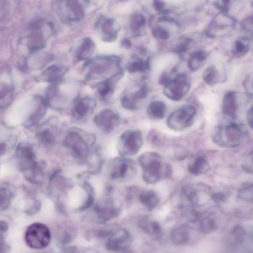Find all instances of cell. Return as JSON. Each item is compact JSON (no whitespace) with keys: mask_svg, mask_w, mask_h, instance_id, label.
Listing matches in <instances>:
<instances>
[{"mask_svg":"<svg viewBox=\"0 0 253 253\" xmlns=\"http://www.w3.org/2000/svg\"><path fill=\"white\" fill-rule=\"evenodd\" d=\"M137 161L142 169V178L148 184L156 183L172 173L171 166L158 153L145 152L138 157Z\"/></svg>","mask_w":253,"mask_h":253,"instance_id":"6da1fadb","label":"cell"},{"mask_svg":"<svg viewBox=\"0 0 253 253\" xmlns=\"http://www.w3.org/2000/svg\"><path fill=\"white\" fill-rule=\"evenodd\" d=\"M85 67L87 68L86 79L92 81L99 79H119L123 73L121 59L116 55L97 56L86 61Z\"/></svg>","mask_w":253,"mask_h":253,"instance_id":"7a4b0ae2","label":"cell"},{"mask_svg":"<svg viewBox=\"0 0 253 253\" xmlns=\"http://www.w3.org/2000/svg\"><path fill=\"white\" fill-rule=\"evenodd\" d=\"M94 140L93 136L89 134L73 128L67 133L64 144L72 157L81 162H85L90 157V147Z\"/></svg>","mask_w":253,"mask_h":253,"instance_id":"3957f363","label":"cell"},{"mask_svg":"<svg viewBox=\"0 0 253 253\" xmlns=\"http://www.w3.org/2000/svg\"><path fill=\"white\" fill-rule=\"evenodd\" d=\"M246 131L236 123L217 126L212 132L213 141L220 147L233 148L239 146L244 141Z\"/></svg>","mask_w":253,"mask_h":253,"instance_id":"277c9868","label":"cell"},{"mask_svg":"<svg viewBox=\"0 0 253 253\" xmlns=\"http://www.w3.org/2000/svg\"><path fill=\"white\" fill-rule=\"evenodd\" d=\"M196 114V110L193 106H181L169 115L167 120V126L174 131L183 130L193 124Z\"/></svg>","mask_w":253,"mask_h":253,"instance_id":"5b68a950","label":"cell"},{"mask_svg":"<svg viewBox=\"0 0 253 253\" xmlns=\"http://www.w3.org/2000/svg\"><path fill=\"white\" fill-rule=\"evenodd\" d=\"M143 144L141 132L138 129H127L120 136L117 150L120 156H132L137 154Z\"/></svg>","mask_w":253,"mask_h":253,"instance_id":"8992f818","label":"cell"},{"mask_svg":"<svg viewBox=\"0 0 253 253\" xmlns=\"http://www.w3.org/2000/svg\"><path fill=\"white\" fill-rule=\"evenodd\" d=\"M163 86L165 95L170 100L177 101L183 98L189 91L191 79L185 74H178L171 76Z\"/></svg>","mask_w":253,"mask_h":253,"instance_id":"52a82bcc","label":"cell"},{"mask_svg":"<svg viewBox=\"0 0 253 253\" xmlns=\"http://www.w3.org/2000/svg\"><path fill=\"white\" fill-rule=\"evenodd\" d=\"M25 239L27 245L34 249L46 248L50 243L51 234L48 227L41 223H34L26 230Z\"/></svg>","mask_w":253,"mask_h":253,"instance_id":"ba28073f","label":"cell"},{"mask_svg":"<svg viewBox=\"0 0 253 253\" xmlns=\"http://www.w3.org/2000/svg\"><path fill=\"white\" fill-rule=\"evenodd\" d=\"M119 202L110 196L98 201L94 207L96 218L100 223H104L118 217L121 212Z\"/></svg>","mask_w":253,"mask_h":253,"instance_id":"9c48e42d","label":"cell"},{"mask_svg":"<svg viewBox=\"0 0 253 253\" xmlns=\"http://www.w3.org/2000/svg\"><path fill=\"white\" fill-rule=\"evenodd\" d=\"M109 172L112 179L125 180L135 173V165L131 160L120 156L111 162Z\"/></svg>","mask_w":253,"mask_h":253,"instance_id":"30bf717a","label":"cell"},{"mask_svg":"<svg viewBox=\"0 0 253 253\" xmlns=\"http://www.w3.org/2000/svg\"><path fill=\"white\" fill-rule=\"evenodd\" d=\"M132 243V235L127 230L115 228L107 237L105 247L109 251L123 252L128 249Z\"/></svg>","mask_w":253,"mask_h":253,"instance_id":"8fae6325","label":"cell"},{"mask_svg":"<svg viewBox=\"0 0 253 253\" xmlns=\"http://www.w3.org/2000/svg\"><path fill=\"white\" fill-rule=\"evenodd\" d=\"M93 122L100 129L109 132L119 125L120 116L115 110L110 108H104L95 115Z\"/></svg>","mask_w":253,"mask_h":253,"instance_id":"7c38bea8","label":"cell"},{"mask_svg":"<svg viewBox=\"0 0 253 253\" xmlns=\"http://www.w3.org/2000/svg\"><path fill=\"white\" fill-rule=\"evenodd\" d=\"M83 0H60L59 8L69 21H79L84 16Z\"/></svg>","mask_w":253,"mask_h":253,"instance_id":"4fadbf2b","label":"cell"},{"mask_svg":"<svg viewBox=\"0 0 253 253\" xmlns=\"http://www.w3.org/2000/svg\"><path fill=\"white\" fill-rule=\"evenodd\" d=\"M16 156L19 169L23 172L37 162L33 147L27 142H21L18 145L16 149Z\"/></svg>","mask_w":253,"mask_h":253,"instance_id":"5bb4252c","label":"cell"},{"mask_svg":"<svg viewBox=\"0 0 253 253\" xmlns=\"http://www.w3.org/2000/svg\"><path fill=\"white\" fill-rule=\"evenodd\" d=\"M148 89L146 84H142L136 90L126 93L122 97V107L127 110L137 109L148 95Z\"/></svg>","mask_w":253,"mask_h":253,"instance_id":"9a60e30c","label":"cell"},{"mask_svg":"<svg viewBox=\"0 0 253 253\" xmlns=\"http://www.w3.org/2000/svg\"><path fill=\"white\" fill-rule=\"evenodd\" d=\"M96 104V100L89 96L76 97L73 102L72 114L73 118L80 120L91 113Z\"/></svg>","mask_w":253,"mask_h":253,"instance_id":"2e32d148","label":"cell"},{"mask_svg":"<svg viewBox=\"0 0 253 253\" xmlns=\"http://www.w3.org/2000/svg\"><path fill=\"white\" fill-rule=\"evenodd\" d=\"M189 185L184 187L181 190L182 195L189 204L193 207L200 206L201 204V194L202 192L210 191V187L203 186Z\"/></svg>","mask_w":253,"mask_h":253,"instance_id":"e0dca14e","label":"cell"},{"mask_svg":"<svg viewBox=\"0 0 253 253\" xmlns=\"http://www.w3.org/2000/svg\"><path fill=\"white\" fill-rule=\"evenodd\" d=\"M238 108V95L235 91L227 92L222 102V113L226 117L234 119L236 116Z\"/></svg>","mask_w":253,"mask_h":253,"instance_id":"ac0fdd59","label":"cell"},{"mask_svg":"<svg viewBox=\"0 0 253 253\" xmlns=\"http://www.w3.org/2000/svg\"><path fill=\"white\" fill-rule=\"evenodd\" d=\"M45 165L43 162H36L30 168L24 171L25 178L34 184H40L44 177Z\"/></svg>","mask_w":253,"mask_h":253,"instance_id":"d6986e66","label":"cell"},{"mask_svg":"<svg viewBox=\"0 0 253 253\" xmlns=\"http://www.w3.org/2000/svg\"><path fill=\"white\" fill-rule=\"evenodd\" d=\"M95 43L88 37L84 38L76 51V57L81 61L90 59L95 50Z\"/></svg>","mask_w":253,"mask_h":253,"instance_id":"ffe728a7","label":"cell"},{"mask_svg":"<svg viewBox=\"0 0 253 253\" xmlns=\"http://www.w3.org/2000/svg\"><path fill=\"white\" fill-rule=\"evenodd\" d=\"M68 68L61 64H53L48 67L43 72L42 77L47 82L57 83L61 81Z\"/></svg>","mask_w":253,"mask_h":253,"instance_id":"44dd1931","label":"cell"},{"mask_svg":"<svg viewBox=\"0 0 253 253\" xmlns=\"http://www.w3.org/2000/svg\"><path fill=\"white\" fill-rule=\"evenodd\" d=\"M139 198L141 204L148 211L154 210L160 202V198L158 194L153 190L142 191Z\"/></svg>","mask_w":253,"mask_h":253,"instance_id":"7402d4cb","label":"cell"},{"mask_svg":"<svg viewBox=\"0 0 253 253\" xmlns=\"http://www.w3.org/2000/svg\"><path fill=\"white\" fill-rule=\"evenodd\" d=\"M14 194V187L8 183L0 185V213L6 211Z\"/></svg>","mask_w":253,"mask_h":253,"instance_id":"603a6c76","label":"cell"},{"mask_svg":"<svg viewBox=\"0 0 253 253\" xmlns=\"http://www.w3.org/2000/svg\"><path fill=\"white\" fill-rule=\"evenodd\" d=\"M147 113L150 118L155 120L163 119L166 115L167 106L166 104L160 100L151 102L148 105Z\"/></svg>","mask_w":253,"mask_h":253,"instance_id":"cb8c5ba5","label":"cell"},{"mask_svg":"<svg viewBox=\"0 0 253 253\" xmlns=\"http://www.w3.org/2000/svg\"><path fill=\"white\" fill-rule=\"evenodd\" d=\"M100 24L103 33L102 39L103 41L110 42L117 39V31L115 28V21L113 19H105L101 21Z\"/></svg>","mask_w":253,"mask_h":253,"instance_id":"d4e9b609","label":"cell"},{"mask_svg":"<svg viewBox=\"0 0 253 253\" xmlns=\"http://www.w3.org/2000/svg\"><path fill=\"white\" fill-rule=\"evenodd\" d=\"M126 69L130 73L145 72L150 69V60L148 58L133 57L127 63Z\"/></svg>","mask_w":253,"mask_h":253,"instance_id":"484cf974","label":"cell"},{"mask_svg":"<svg viewBox=\"0 0 253 253\" xmlns=\"http://www.w3.org/2000/svg\"><path fill=\"white\" fill-rule=\"evenodd\" d=\"M207 57V53L203 50H199L192 52L190 55L187 61L188 69L192 72L199 70L204 64Z\"/></svg>","mask_w":253,"mask_h":253,"instance_id":"4316f807","label":"cell"},{"mask_svg":"<svg viewBox=\"0 0 253 253\" xmlns=\"http://www.w3.org/2000/svg\"><path fill=\"white\" fill-rule=\"evenodd\" d=\"M210 169V166L207 160L202 156L196 158L194 161L188 167L189 172L196 176L207 173Z\"/></svg>","mask_w":253,"mask_h":253,"instance_id":"83f0119b","label":"cell"},{"mask_svg":"<svg viewBox=\"0 0 253 253\" xmlns=\"http://www.w3.org/2000/svg\"><path fill=\"white\" fill-rule=\"evenodd\" d=\"M137 224L140 229L149 235L158 237L161 233V226L156 221L142 218L138 220Z\"/></svg>","mask_w":253,"mask_h":253,"instance_id":"f1b7e54d","label":"cell"},{"mask_svg":"<svg viewBox=\"0 0 253 253\" xmlns=\"http://www.w3.org/2000/svg\"><path fill=\"white\" fill-rule=\"evenodd\" d=\"M172 242L177 245H183L189 241V229L186 225H180L174 228L170 234Z\"/></svg>","mask_w":253,"mask_h":253,"instance_id":"f546056e","label":"cell"},{"mask_svg":"<svg viewBox=\"0 0 253 253\" xmlns=\"http://www.w3.org/2000/svg\"><path fill=\"white\" fill-rule=\"evenodd\" d=\"M219 71L215 65H211L204 71L202 78L204 82L211 86L221 82V77Z\"/></svg>","mask_w":253,"mask_h":253,"instance_id":"4dcf8cb0","label":"cell"},{"mask_svg":"<svg viewBox=\"0 0 253 253\" xmlns=\"http://www.w3.org/2000/svg\"><path fill=\"white\" fill-rule=\"evenodd\" d=\"M57 129L52 125H46L38 133L40 140L44 144H52L56 138Z\"/></svg>","mask_w":253,"mask_h":253,"instance_id":"1f68e13d","label":"cell"},{"mask_svg":"<svg viewBox=\"0 0 253 253\" xmlns=\"http://www.w3.org/2000/svg\"><path fill=\"white\" fill-rule=\"evenodd\" d=\"M218 228L215 218L211 215L204 217L200 223V229L201 232L209 234L215 231Z\"/></svg>","mask_w":253,"mask_h":253,"instance_id":"d6a6232c","label":"cell"},{"mask_svg":"<svg viewBox=\"0 0 253 253\" xmlns=\"http://www.w3.org/2000/svg\"><path fill=\"white\" fill-rule=\"evenodd\" d=\"M116 79H106L102 81L98 86L97 92L99 96L102 98L109 97L113 93L114 89V81Z\"/></svg>","mask_w":253,"mask_h":253,"instance_id":"836d02e7","label":"cell"},{"mask_svg":"<svg viewBox=\"0 0 253 253\" xmlns=\"http://www.w3.org/2000/svg\"><path fill=\"white\" fill-rule=\"evenodd\" d=\"M13 88L10 84H3L0 86V109L6 106L12 97Z\"/></svg>","mask_w":253,"mask_h":253,"instance_id":"e575fe53","label":"cell"},{"mask_svg":"<svg viewBox=\"0 0 253 253\" xmlns=\"http://www.w3.org/2000/svg\"><path fill=\"white\" fill-rule=\"evenodd\" d=\"M232 243L235 245H242L245 239L246 232L240 225L235 226L230 232Z\"/></svg>","mask_w":253,"mask_h":253,"instance_id":"d590c367","label":"cell"},{"mask_svg":"<svg viewBox=\"0 0 253 253\" xmlns=\"http://www.w3.org/2000/svg\"><path fill=\"white\" fill-rule=\"evenodd\" d=\"M83 187L86 192V196L83 204L78 209V210L80 211H84L89 208L92 206L94 201V191L91 185L88 182H85Z\"/></svg>","mask_w":253,"mask_h":253,"instance_id":"8d00e7d4","label":"cell"},{"mask_svg":"<svg viewBox=\"0 0 253 253\" xmlns=\"http://www.w3.org/2000/svg\"><path fill=\"white\" fill-rule=\"evenodd\" d=\"M250 50L249 44L244 40H237L233 47V54L236 57L245 55Z\"/></svg>","mask_w":253,"mask_h":253,"instance_id":"74e56055","label":"cell"},{"mask_svg":"<svg viewBox=\"0 0 253 253\" xmlns=\"http://www.w3.org/2000/svg\"><path fill=\"white\" fill-rule=\"evenodd\" d=\"M238 197L248 202H253V188L252 183H246L239 190Z\"/></svg>","mask_w":253,"mask_h":253,"instance_id":"f35d334b","label":"cell"},{"mask_svg":"<svg viewBox=\"0 0 253 253\" xmlns=\"http://www.w3.org/2000/svg\"><path fill=\"white\" fill-rule=\"evenodd\" d=\"M145 23L146 19L143 15L141 14L134 15L131 19L129 28L131 31L135 32L144 26Z\"/></svg>","mask_w":253,"mask_h":253,"instance_id":"ab89813d","label":"cell"},{"mask_svg":"<svg viewBox=\"0 0 253 253\" xmlns=\"http://www.w3.org/2000/svg\"><path fill=\"white\" fill-rule=\"evenodd\" d=\"M229 194L224 192H218L211 194V199L217 205L222 206L229 201Z\"/></svg>","mask_w":253,"mask_h":253,"instance_id":"60d3db41","label":"cell"},{"mask_svg":"<svg viewBox=\"0 0 253 253\" xmlns=\"http://www.w3.org/2000/svg\"><path fill=\"white\" fill-rule=\"evenodd\" d=\"M41 205L38 200L35 198L30 199L26 206L25 212L30 214H35L40 210Z\"/></svg>","mask_w":253,"mask_h":253,"instance_id":"b9f144b4","label":"cell"},{"mask_svg":"<svg viewBox=\"0 0 253 253\" xmlns=\"http://www.w3.org/2000/svg\"><path fill=\"white\" fill-rule=\"evenodd\" d=\"M191 41L192 40L189 39H182L180 43L176 45L174 48V52L178 54L179 55H182V54L185 53L188 49Z\"/></svg>","mask_w":253,"mask_h":253,"instance_id":"7bdbcfd3","label":"cell"},{"mask_svg":"<svg viewBox=\"0 0 253 253\" xmlns=\"http://www.w3.org/2000/svg\"><path fill=\"white\" fill-rule=\"evenodd\" d=\"M153 36L159 39L167 40L169 37V32L165 29L157 26L152 30Z\"/></svg>","mask_w":253,"mask_h":253,"instance_id":"ee69618b","label":"cell"},{"mask_svg":"<svg viewBox=\"0 0 253 253\" xmlns=\"http://www.w3.org/2000/svg\"><path fill=\"white\" fill-rule=\"evenodd\" d=\"M242 167L243 169L247 173H253V153L252 151L246 157L243 162Z\"/></svg>","mask_w":253,"mask_h":253,"instance_id":"f6af8a7d","label":"cell"},{"mask_svg":"<svg viewBox=\"0 0 253 253\" xmlns=\"http://www.w3.org/2000/svg\"><path fill=\"white\" fill-rule=\"evenodd\" d=\"M243 86L246 92L249 96L253 95V75L252 73L246 77L244 81Z\"/></svg>","mask_w":253,"mask_h":253,"instance_id":"bcb514c9","label":"cell"},{"mask_svg":"<svg viewBox=\"0 0 253 253\" xmlns=\"http://www.w3.org/2000/svg\"><path fill=\"white\" fill-rule=\"evenodd\" d=\"M242 27L245 30H247L248 31L250 30V29L252 31L253 28V17L252 16L249 17L248 18L245 19L242 22Z\"/></svg>","mask_w":253,"mask_h":253,"instance_id":"7dc6e473","label":"cell"},{"mask_svg":"<svg viewBox=\"0 0 253 253\" xmlns=\"http://www.w3.org/2000/svg\"><path fill=\"white\" fill-rule=\"evenodd\" d=\"M8 229L7 223L3 220H0V239H1L7 232Z\"/></svg>","mask_w":253,"mask_h":253,"instance_id":"c3c4849f","label":"cell"},{"mask_svg":"<svg viewBox=\"0 0 253 253\" xmlns=\"http://www.w3.org/2000/svg\"><path fill=\"white\" fill-rule=\"evenodd\" d=\"M246 118L248 124L252 129L253 126V107H251L247 112Z\"/></svg>","mask_w":253,"mask_h":253,"instance_id":"681fc988","label":"cell"},{"mask_svg":"<svg viewBox=\"0 0 253 253\" xmlns=\"http://www.w3.org/2000/svg\"><path fill=\"white\" fill-rule=\"evenodd\" d=\"M153 6L157 11L162 12L164 10L163 9L165 7V4L161 0H154Z\"/></svg>","mask_w":253,"mask_h":253,"instance_id":"f907efd6","label":"cell"},{"mask_svg":"<svg viewBox=\"0 0 253 253\" xmlns=\"http://www.w3.org/2000/svg\"><path fill=\"white\" fill-rule=\"evenodd\" d=\"M10 247L6 243L0 239V253H7L9 252Z\"/></svg>","mask_w":253,"mask_h":253,"instance_id":"816d5d0a","label":"cell"},{"mask_svg":"<svg viewBox=\"0 0 253 253\" xmlns=\"http://www.w3.org/2000/svg\"><path fill=\"white\" fill-rule=\"evenodd\" d=\"M121 45L123 47L129 49L131 47L132 43L128 39H124L121 42Z\"/></svg>","mask_w":253,"mask_h":253,"instance_id":"f5cc1de1","label":"cell"},{"mask_svg":"<svg viewBox=\"0 0 253 253\" xmlns=\"http://www.w3.org/2000/svg\"><path fill=\"white\" fill-rule=\"evenodd\" d=\"M6 148V147L5 144L1 143L0 144V156L4 154Z\"/></svg>","mask_w":253,"mask_h":253,"instance_id":"db71d44e","label":"cell"},{"mask_svg":"<svg viewBox=\"0 0 253 253\" xmlns=\"http://www.w3.org/2000/svg\"><path fill=\"white\" fill-rule=\"evenodd\" d=\"M230 0H222V2L224 4V6H226L229 2Z\"/></svg>","mask_w":253,"mask_h":253,"instance_id":"11a10c76","label":"cell"}]
</instances>
